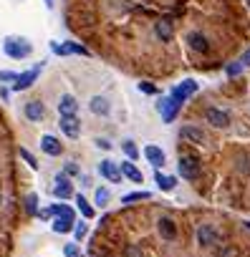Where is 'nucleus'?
I'll return each instance as SVG.
<instances>
[{
    "label": "nucleus",
    "mask_w": 250,
    "mask_h": 257,
    "mask_svg": "<svg viewBox=\"0 0 250 257\" xmlns=\"http://www.w3.org/2000/svg\"><path fill=\"white\" fill-rule=\"evenodd\" d=\"M124 254H127V257H144V249H142L139 244H129Z\"/></svg>",
    "instance_id": "c756f323"
},
{
    "label": "nucleus",
    "mask_w": 250,
    "mask_h": 257,
    "mask_svg": "<svg viewBox=\"0 0 250 257\" xmlns=\"http://www.w3.org/2000/svg\"><path fill=\"white\" fill-rule=\"evenodd\" d=\"M43 116H46V108H43L41 101H28L26 103V118L28 121H41Z\"/></svg>",
    "instance_id": "dca6fc26"
},
{
    "label": "nucleus",
    "mask_w": 250,
    "mask_h": 257,
    "mask_svg": "<svg viewBox=\"0 0 250 257\" xmlns=\"http://www.w3.org/2000/svg\"><path fill=\"white\" fill-rule=\"evenodd\" d=\"M207 121L215 126V128H225V126H230V116L225 113V111H220V108H207Z\"/></svg>",
    "instance_id": "f8f14e48"
},
{
    "label": "nucleus",
    "mask_w": 250,
    "mask_h": 257,
    "mask_svg": "<svg viewBox=\"0 0 250 257\" xmlns=\"http://www.w3.org/2000/svg\"><path fill=\"white\" fill-rule=\"evenodd\" d=\"M38 73H41V66H33V68L23 71V73L16 78V83H13V91H26V88H31V86L36 83Z\"/></svg>",
    "instance_id": "7ed1b4c3"
},
{
    "label": "nucleus",
    "mask_w": 250,
    "mask_h": 257,
    "mask_svg": "<svg viewBox=\"0 0 250 257\" xmlns=\"http://www.w3.org/2000/svg\"><path fill=\"white\" fill-rule=\"evenodd\" d=\"M240 71H242V63H230L227 66V76H237Z\"/></svg>",
    "instance_id": "c9c22d12"
},
{
    "label": "nucleus",
    "mask_w": 250,
    "mask_h": 257,
    "mask_svg": "<svg viewBox=\"0 0 250 257\" xmlns=\"http://www.w3.org/2000/svg\"><path fill=\"white\" fill-rule=\"evenodd\" d=\"M139 91H144V93H157V86H152V83H139Z\"/></svg>",
    "instance_id": "e433bc0d"
},
{
    "label": "nucleus",
    "mask_w": 250,
    "mask_h": 257,
    "mask_svg": "<svg viewBox=\"0 0 250 257\" xmlns=\"http://www.w3.org/2000/svg\"><path fill=\"white\" fill-rule=\"evenodd\" d=\"M41 149H43L48 157H61V152H63L61 142H58L56 137H51V134H46V137L41 139Z\"/></svg>",
    "instance_id": "ddd939ff"
},
{
    "label": "nucleus",
    "mask_w": 250,
    "mask_h": 257,
    "mask_svg": "<svg viewBox=\"0 0 250 257\" xmlns=\"http://www.w3.org/2000/svg\"><path fill=\"white\" fill-rule=\"evenodd\" d=\"M61 132L71 139H76L81 134V121L76 116H61Z\"/></svg>",
    "instance_id": "0eeeda50"
},
{
    "label": "nucleus",
    "mask_w": 250,
    "mask_h": 257,
    "mask_svg": "<svg viewBox=\"0 0 250 257\" xmlns=\"http://www.w3.org/2000/svg\"><path fill=\"white\" fill-rule=\"evenodd\" d=\"M21 159H26V164H28L31 169H38V162H36V157H33L28 149H21Z\"/></svg>",
    "instance_id": "c85d7f7f"
},
{
    "label": "nucleus",
    "mask_w": 250,
    "mask_h": 257,
    "mask_svg": "<svg viewBox=\"0 0 250 257\" xmlns=\"http://www.w3.org/2000/svg\"><path fill=\"white\" fill-rule=\"evenodd\" d=\"M180 137H182L185 142H192V144H200V147L207 142L205 132H202V128H197V126H185L182 132H180Z\"/></svg>",
    "instance_id": "6e6552de"
},
{
    "label": "nucleus",
    "mask_w": 250,
    "mask_h": 257,
    "mask_svg": "<svg viewBox=\"0 0 250 257\" xmlns=\"http://www.w3.org/2000/svg\"><path fill=\"white\" fill-rule=\"evenodd\" d=\"M247 6H250V0H247Z\"/></svg>",
    "instance_id": "c03bdc74"
},
{
    "label": "nucleus",
    "mask_w": 250,
    "mask_h": 257,
    "mask_svg": "<svg viewBox=\"0 0 250 257\" xmlns=\"http://www.w3.org/2000/svg\"><path fill=\"white\" fill-rule=\"evenodd\" d=\"M76 111H78L76 98H73L71 93H63L61 101H58V113H61V116H76Z\"/></svg>",
    "instance_id": "9b49d317"
},
{
    "label": "nucleus",
    "mask_w": 250,
    "mask_h": 257,
    "mask_svg": "<svg viewBox=\"0 0 250 257\" xmlns=\"http://www.w3.org/2000/svg\"><path fill=\"white\" fill-rule=\"evenodd\" d=\"M86 232H89V229H86V224H84V222H81V224H76V227H73V237H76V239H78V242H81V239H84V237H86Z\"/></svg>",
    "instance_id": "72a5a7b5"
},
{
    "label": "nucleus",
    "mask_w": 250,
    "mask_h": 257,
    "mask_svg": "<svg viewBox=\"0 0 250 257\" xmlns=\"http://www.w3.org/2000/svg\"><path fill=\"white\" fill-rule=\"evenodd\" d=\"M0 204H3V197H0Z\"/></svg>",
    "instance_id": "37998d69"
},
{
    "label": "nucleus",
    "mask_w": 250,
    "mask_h": 257,
    "mask_svg": "<svg viewBox=\"0 0 250 257\" xmlns=\"http://www.w3.org/2000/svg\"><path fill=\"white\" fill-rule=\"evenodd\" d=\"M192 93H197V81L187 78V81H182V83H180V86L172 91V96H170V98H172V101H177V103L182 106V103H185Z\"/></svg>",
    "instance_id": "f03ea898"
},
{
    "label": "nucleus",
    "mask_w": 250,
    "mask_h": 257,
    "mask_svg": "<svg viewBox=\"0 0 250 257\" xmlns=\"http://www.w3.org/2000/svg\"><path fill=\"white\" fill-rule=\"evenodd\" d=\"M96 147H101V149H111V144H109L106 139H96Z\"/></svg>",
    "instance_id": "58836bf2"
},
{
    "label": "nucleus",
    "mask_w": 250,
    "mask_h": 257,
    "mask_svg": "<svg viewBox=\"0 0 250 257\" xmlns=\"http://www.w3.org/2000/svg\"><path fill=\"white\" fill-rule=\"evenodd\" d=\"M51 214H53V217H73V209L66 207V204H53V207H51Z\"/></svg>",
    "instance_id": "bb28decb"
},
{
    "label": "nucleus",
    "mask_w": 250,
    "mask_h": 257,
    "mask_svg": "<svg viewBox=\"0 0 250 257\" xmlns=\"http://www.w3.org/2000/svg\"><path fill=\"white\" fill-rule=\"evenodd\" d=\"M154 33H157V38H159V41H172V36H175V31H172V23H170V21H157Z\"/></svg>",
    "instance_id": "412c9836"
},
{
    "label": "nucleus",
    "mask_w": 250,
    "mask_h": 257,
    "mask_svg": "<svg viewBox=\"0 0 250 257\" xmlns=\"http://www.w3.org/2000/svg\"><path fill=\"white\" fill-rule=\"evenodd\" d=\"M66 174H78V167H76L73 162H68V164H66Z\"/></svg>",
    "instance_id": "4c0bfd02"
},
{
    "label": "nucleus",
    "mask_w": 250,
    "mask_h": 257,
    "mask_svg": "<svg viewBox=\"0 0 250 257\" xmlns=\"http://www.w3.org/2000/svg\"><path fill=\"white\" fill-rule=\"evenodd\" d=\"M157 108H159V113H162V121L172 123L175 116H177V111H180V103L172 101V98H162V101L157 103Z\"/></svg>",
    "instance_id": "423d86ee"
},
{
    "label": "nucleus",
    "mask_w": 250,
    "mask_h": 257,
    "mask_svg": "<svg viewBox=\"0 0 250 257\" xmlns=\"http://www.w3.org/2000/svg\"><path fill=\"white\" fill-rule=\"evenodd\" d=\"M215 239H217V232L212 229V224H200V229H197V242H200L202 247H210Z\"/></svg>",
    "instance_id": "4468645a"
},
{
    "label": "nucleus",
    "mask_w": 250,
    "mask_h": 257,
    "mask_svg": "<svg viewBox=\"0 0 250 257\" xmlns=\"http://www.w3.org/2000/svg\"><path fill=\"white\" fill-rule=\"evenodd\" d=\"M121 149H124V154L129 157V162H134V159L139 157V149H137V144H134V142H129V139L121 144Z\"/></svg>",
    "instance_id": "b1692460"
},
{
    "label": "nucleus",
    "mask_w": 250,
    "mask_h": 257,
    "mask_svg": "<svg viewBox=\"0 0 250 257\" xmlns=\"http://www.w3.org/2000/svg\"><path fill=\"white\" fill-rule=\"evenodd\" d=\"M3 48H6V53L11 56V58H28L31 53H33V46L26 41V38H18V36H8L6 38V43H3Z\"/></svg>",
    "instance_id": "f257e3e1"
},
{
    "label": "nucleus",
    "mask_w": 250,
    "mask_h": 257,
    "mask_svg": "<svg viewBox=\"0 0 250 257\" xmlns=\"http://www.w3.org/2000/svg\"><path fill=\"white\" fill-rule=\"evenodd\" d=\"M16 78H18V73H13V71H0V83H16Z\"/></svg>",
    "instance_id": "2f4dec72"
},
{
    "label": "nucleus",
    "mask_w": 250,
    "mask_h": 257,
    "mask_svg": "<svg viewBox=\"0 0 250 257\" xmlns=\"http://www.w3.org/2000/svg\"><path fill=\"white\" fill-rule=\"evenodd\" d=\"M154 182L159 184V189H162V192H172V189L177 187V179H175V177H167V174H162V172H157V174H154Z\"/></svg>",
    "instance_id": "4be33fe9"
},
{
    "label": "nucleus",
    "mask_w": 250,
    "mask_h": 257,
    "mask_svg": "<svg viewBox=\"0 0 250 257\" xmlns=\"http://www.w3.org/2000/svg\"><path fill=\"white\" fill-rule=\"evenodd\" d=\"M144 157H147V162L154 167V169H159V167H164V162H167V157H164V152L159 149V147H154V144H149L147 149H144Z\"/></svg>",
    "instance_id": "1a4fd4ad"
},
{
    "label": "nucleus",
    "mask_w": 250,
    "mask_h": 257,
    "mask_svg": "<svg viewBox=\"0 0 250 257\" xmlns=\"http://www.w3.org/2000/svg\"><path fill=\"white\" fill-rule=\"evenodd\" d=\"M51 51H53V53H58V56H68L66 43H63V46H61V43H51Z\"/></svg>",
    "instance_id": "f704fd0d"
},
{
    "label": "nucleus",
    "mask_w": 250,
    "mask_h": 257,
    "mask_svg": "<svg viewBox=\"0 0 250 257\" xmlns=\"http://www.w3.org/2000/svg\"><path fill=\"white\" fill-rule=\"evenodd\" d=\"M119 167H121V174L127 177V179H132V182L142 184V179H144V177H142V172H139V169L134 167V162H121Z\"/></svg>",
    "instance_id": "a211bd4d"
},
{
    "label": "nucleus",
    "mask_w": 250,
    "mask_h": 257,
    "mask_svg": "<svg viewBox=\"0 0 250 257\" xmlns=\"http://www.w3.org/2000/svg\"><path fill=\"white\" fill-rule=\"evenodd\" d=\"M149 197H152L149 192H132V194H124L121 202L124 204H132V202H142V199H149Z\"/></svg>",
    "instance_id": "5701e85b"
},
{
    "label": "nucleus",
    "mask_w": 250,
    "mask_h": 257,
    "mask_svg": "<svg viewBox=\"0 0 250 257\" xmlns=\"http://www.w3.org/2000/svg\"><path fill=\"white\" fill-rule=\"evenodd\" d=\"M53 194H56L58 199H68V197L73 194V187H71V182H68V177H66V174H58V177H56Z\"/></svg>",
    "instance_id": "9d476101"
},
{
    "label": "nucleus",
    "mask_w": 250,
    "mask_h": 257,
    "mask_svg": "<svg viewBox=\"0 0 250 257\" xmlns=\"http://www.w3.org/2000/svg\"><path fill=\"white\" fill-rule=\"evenodd\" d=\"M63 254L66 257H81V249H78V244H66L63 247Z\"/></svg>",
    "instance_id": "473e14b6"
},
{
    "label": "nucleus",
    "mask_w": 250,
    "mask_h": 257,
    "mask_svg": "<svg viewBox=\"0 0 250 257\" xmlns=\"http://www.w3.org/2000/svg\"><path fill=\"white\" fill-rule=\"evenodd\" d=\"M99 172H101L104 179H109V182H114V184L121 182V177H124V174H121V167H119L116 162H111V159H104V162L99 164Z\"/></svg>",
    "instance_id": "20e7f679"
},
{
    "label": "nucleus",
    "mask_w": 250,
    "mask_h": 257,
    "mask_svg": "<svg viewBox=\"0 0 250 257\" xmlns=\"http://www.w3.org/2000/svg\"><path fill=\"white\" fill-rule=\"evenodd\" d=\"M180 174L185 179H197L200 177V162L195 157H182L180 159Z\"/></svg>",
    "instance_id": "39448f33"
},
{
    "label": "nucleus",
    "mask_w": 250,
    "mask_h": 257,
    "mask_svg": "<svg viewBox=\"0 0 250 257\" xmlns=\"http://www.w3.org/2000/svg\"><path fill=\"white\" fill-rule=\"evenodd\" d=\"M66 48H68V53H78V56H89V51H86L84 46H78V43H66Z\"/></svg>",
    "instance_id": "7c9ffc66"
},
{
    "label": "nucleus",
    "mask_w": 250,
    "mask_h": 257,
    "mask_svg": "<svg viewBox=\"0 0 250 257\" xmlns=\"http://www.w3.org/2000/svg\"><path fill=\"white\" fill-rule=\"evenodd\" d=\"M187 43H190V48H192V51H197V53H207V48H210L207 38H205L202 33H197V31L187 36Z\"/></svg>",
    "instance_id": "2eb2a0df"
},
{
    "label": "nucleus",
    "mask_w": 250,
    "mask_h": 257,
    "mask_svg": "<svg viewBox=\"0 0 250 257\" xmlns=\"http://www.w3.org/2000/svg\"><path fill=\"white\" fill-rule=\"evenodd\" d=\"M109 199H111V192H109V189H104V187H99V189H96V194H94V202H96L99 207H104V204H109Z\"/></svg>",
    "instance_id": "393cba45"
},
{
    "label": "nucleus",
    "mask_w": 250,
    "mask_h": 257,
    "mask_svg": "<svg viewBox=\"0 0 250 257\" xmlns=\"http://www.w3.org/2000/svg\"><path fill=\"white\" fill-rule=\"evenodd\" d=\"M245 227H247V229H250V222H245Z\"/></svg>",
    "instance_id": "79ce46f5"
},
{
    "label": "nucleus",
    "mask_w": 250,
    "mask_h": 257,
    "mask_svg": "<svg viewBox=\"0 0 250 257\" xmlns=\"http://www.w3.org/2000/svg\"><path fill=\"white\" fill-rule=\"evenodd\" d=\"M26 209H28V214H38V197L36 194L26 197Z\"/></svg>",
    "instance_id": "cd10ccee"
},
{
    "label": "nucleus",
    "mask_w": 250,
    "mask_h": 257,
    "mask_svg": "<svg viewBox=\"0 0 250 257\" xmlns=\"http://www.w3.org/2000/svg\"><path fill=\"white\" fill-rule=\"evenodd\" d=\"M240 63H242V66H247V63H250V51H247V53L242 56V61H240Z\"/></svg>",
    "instance_id": "ea45409f"
},
{
    "label": "nucleus",
    "mask_w": 250,
    "mask_h": 257,
    "mask_svg": "<svg viewBox=\"0 0 250 257\" xmlns=\"http://www.w3.org/2000/svg\"><path fill=\"white\" fill-rule=\"evenodd\" d=\"M43 3H46V8H53V0H43Z\"/></svg>",
    "instance_id": "a19ab883"
},
{
    "label": "nucleus",
    "mask_w": 250,
    "mask_h": 257,
    "mask_svg": "<svg viewBox=\"0 0 250 257\" xmlns=\"http://www.w3.org/2000/svg\"><path fill=\"white\" fill-rule=\"evenodd\" d=\"M76 204H78V209H81V214H84L86 219H91V217H94V207H91V204H89V202H86L81 194L76 197Z\"/></svg>",
    "instance_id": "a878e982"
},
{
    "label": "nucleus",
    "mask_w": 250,
    "mask_h": 257,
    "mask_svg": "<svg viewBox=\"0 0 250 257\" xmlns=\"http://www.w3.org/2000/svg\"><path fill=\"white\" fill-rule=\"evenodd\" d=\"M89 108H91L96 116H106V113L111 111V106H109V101H106L104 96H94L91 103H89Z\"/></svg>",
    "instance_id": "6ab92c4d"
},
{
    "label": "nucleus",
    "mask_w": 250,
    "mask_h": 257,
    "mask_svg": "<svg viewBox=\"0 0 250 257\" xmlns=\"http://www.w3.org/2000/svg\"><path fill=\"white\" fill-rule=\"evenodd\" d=\"M73 227H76L73 217H56V219H53V232H58V234L73 232Z\"/></svg>",
    "instance_id": "aec40b11"
},
{
    "label": "nucleus",
    "mask_w": 250,
    "mask_h": 257,
    "mask_svg": "<svg viewBox=\"0 0 250 257\" xmlns=\"http://www.w3.org/2000/svg\"><path fill=\"white\" fill-rule=\"evenodd\" d=\"M157 227H159V234H162L164 239H175V237H177V224H175L170 217H162V219L157 222Z\"/></svg>",
    "instance_id": "f3484780"
}]
</instances>
